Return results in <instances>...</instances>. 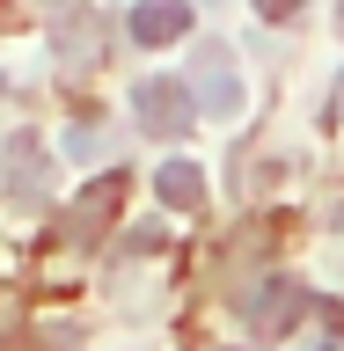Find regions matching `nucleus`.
Returning a JSON list of instances; mask_svg holds the SVG:
<instances>
[{"label":"nucleus","mask_w":344,"mask_h":351,"mask_svg":"<svg viewBox=\"0 0 344 351\" xmlns=\"http://www.w3.org/2000/svg\"><path fill=\"white\" fill-rule=\"evenodd\" d=\"M51 51H59L66 73H88V66L103 59V15H95V8H73V15L51 29Z\"/></svg>","instance_id":"nucleus-3"},{"label":"nucleus","mask_w":344,"mask_h":351,"mask_svg":"<svg viewBox=\"0 0 344 351\" xmlns=\"http://www.w3.org/2000/svg\"><path fill=\"white\" fill-rule=\"evenodd\" d=\"M154 191H161L169 213H198V205H205V169H198V161H161Z\"/></svg>","instance_id":"nucleus-7"},{"label":"nucleus","mask_w":344,"mask_h":351,"mask_svg":"<svg viewBox=\"0 0 344 351\" xmlns=\"http://www.w3.org/2000/svg\"><path fill=\"white\" fill-rule=\"evenodd\" d=\"M183 29H191V0H139V8H132V44H176L183 37Z\"/></svg>","instance_id":"nucleus-4"},{"label":"nucleus","mask_w":344,"mask_h":351,"mask_svg":"<svg viewBox=\"0 0 344 351\" xmlns=\"http://www.w3.org/2000/svg\"><path fill=\"white\" fill-rule=\"evenodd\" d=\"M337 22H344V8H337Z\"/></svg>","instance_id":"nucleus-10"},{"label":"nucleus","mask_w":344,"mask_h":351,"mask_svg":"<svg viewBox=\"0 0 344 351\" xmlns=\"http://www.w3.org/2000/svg\"><path fill=\"white\" fill-rule=\"evenodd\" d=\"M293 8H301V0H257V15H264V22H286Z\"/></svg>","instance_id":"nucleus-9"},{"label":"nucleus","mask_w":344,"mask_h":351,"mask_svg":"<svg viewBox=\"0 0 344 351\" xmlns=\"http://www.w3.org/2000/svg\"><path fill=\"white\" fill-rule=\"evenodd\" d=\"M132 110H139V125L154 132V139H183V132L198 125V103H191V88L169 81V73H154V81L132 88Z\"/></svg>","instance_id":"nucleus-1"},{"label":"nucleus","mask_w":344,"mask_h":351,"mask_svg":"<svg viewBox=\"0 0 344 351\" xmlns=\"http://www.w3.org/2000/svg\"><path fill=\"white\" fill-rule=\"evenodd\" d=\"M308 307H315V293H308V285H293V278H264L257 293H242V322L257 329V337H286Z\"/></svg>","instance_id":"nucleus-2"},{"label":"nucleus","mask_w":344,"mask_h":351,"mask_svg":"<svg viewBox=\"0 0 344 351\" xmlns=\"http://www.w3.org/2000/svg\"><path fill=\"white\" fill-rule=\"evenodd\" d=\"M8 197L15 205H44V169H37V132H15L8 139Z\"/></svg>","instance_id":"nucleus-6"},{"label":"nucleus","mask_w":344,"mask_h":351,"mask_svg":"<svg viewBox=\"0 0 344 351\" xmlns=\"http://www.w3.org/2000/svg\"><path fill=\"white\" fill-rule=\"evenodd\" d=\"M205 103H213V110H235L242 103V88H235V73L220 66V51H205Z\"/></svg>","instance_id":"nucleus-8"},{"label":"nucleus","mask_w":344,"mask_h":351,"mask_svg":"<svg viewBox=\"0 0 344 351\" xmlns=\"http://www.w3.org/2000/svg\"><path fill=\"white\" fill-rule=\"evenodd\" d=\"M117 197H125V176H95L81 191V205L66 213V241H95V227L117 213Z\"/></svg>","instance_id":"nucleus-5"}]
</instances>
